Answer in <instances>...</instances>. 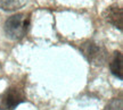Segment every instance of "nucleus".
Wrapping results in <instances>:
<instances>
[{
  "label": "nucleus",
  "mask_w": 123,
  "mask_h": 110,
  "mask_svg": "<svg viewBox=\"0 0 123 110\" xmlns=\"http://www.w3.org/2000/svg\"><path fill=\"white\" fill-rule=\"evenodd\" d=\"M30 22V14L26 13H19L8 17L4 25V30L7 38L14 41L22 40L29 31Z\"/></svg>",
  "instance_id": "1"
},
{
  "label": "nucleus",
  "mask_w": 123,
  "mask_h": 110,
  "mask_svg": "<svg viewBox=\"0 0 123 110\" xmlns=\"http://www.w3.org/2000/svg\"><path fill=\"white\" fill-rule=\"evenodd\" d=\"M80 51L83 57L95 66H103L108 57V53L103 45L90 40L83 41L80 44Z\"/></svg>",
  "instance_id": "2"
},
{
  "label": "nucleus",
  "mask_w": 123,
  "mask_h": 110,
  "mask_svg": "<svg viewBox=\"0 0 123 110\" xmlns=\"http://www.w3.org/2000/svg\"><path fill=\"white\" fill-rule=\"evenodd\" d=\"M25 100L24 90L18 85H13L0 95V110H14Z\"/></svg>",
  "instance_id": "3"
},
{
  "label": "nucleus",
  "mask_w": 123,
  "mask_h": 110,
  "mask_svg": "<svg viewBox=\"0 0 123 110\" xmlns=\"http://www.w3.org/2000/svg\"><path fill=\"white\" fill-rule=\"evenodd\" d=\"M103 17L107 23L112 24L113 26L119 28L120 31L123 30V8L122 5L113 4L108 6L103 13Z\"/></svg>",
  "instance_id": "4"
},
{
  "label": "nucleus",
  "mask_w": 123,
  "mask_h": 110,
  "mask_svg": "<svg viewBox=\"0 0 123 110\" xmlns=\"http://www.w3.org/2000/svg\"><path fill=\"white\" fill-rule=\"evenodd\" d=\"M111 73L119 79H123V55L121 51H115L110 61Z\"/></svg>",
  "instance_id": "5"
},
{
  "label": "nucleus",
  "mask_w": 123,
  "mask_h": 110,
  "mask_svg": "<svg viewBox=\"0 0 123 110\" xmlns=\"http://www.w3.org/2000/svg\"><path fill=\"white\" fill-rule=\"evenodd\" d=\"M26 2L27 0H0V8L7 11H13L23 7Z\"/></svg>",
  "instance_id": "6"
},
{
  "label": "nucleus",
  "mask_w": 123,
  "mask_h": 110,
  "mask_svg": "<svg viewBox=\"0 0 123 110\" xmlns=\"http://www.w3.org/2000/svg\"><path fill=\"white\" fill-rule=\"evenodd\" d=\"M106 110H122V99L121 98L113 99L106 106Z\"/></svg>",
  "instance_id": "7"
}]
</instances>
